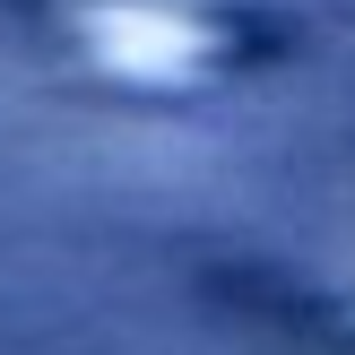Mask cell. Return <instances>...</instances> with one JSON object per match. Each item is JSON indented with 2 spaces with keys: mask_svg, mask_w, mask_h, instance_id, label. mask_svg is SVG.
<instances>
[{
  "mask_svg": "<svg viewBox=\"0 0 355 355\" xmlns=\"http://www.w3.org/2000/svg\"><path fill=\"white\" fill-rule=\"evenodd\" d=\"M87 52H96L113 78H191V61L208 52V35L173 9L148 0H113V9H87Z\"/></svg>",
  "mask_w": 355,
  "mask_h": 355,
  "instance_id": "1",
  "label": "cell"
}]
</instances>
